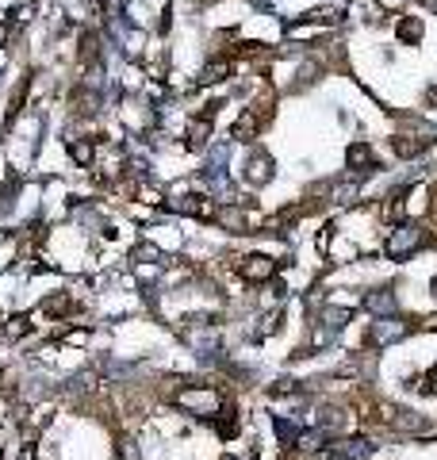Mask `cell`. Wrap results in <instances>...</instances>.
I'll use <instances>...</instances> for the list:
<instances>
[{"label":"cell","mask_w":437,"mask_h":460,"mask_svg":"<svg viewBox=\"0 0 437 460\" xmlns=\"http://www.w3.org/2000/svg\"><path fill=\"white\" fill-rule=\"evenodd\" d=\"M422 246H426V227H418V222H399L388 238H384V257H388V261H407V257H414Z\"/></svg>","instance_id":"1"},{"label":"cell","mask_w":437,"mask_h":460,"mask_svg":"<svg viewBox=\"0 0 437 460\" xmlns=\"http://www.w3.org/2000/svg\"><path fill=\"white\" fill-rule=\"evenodd\" d=\"M276 269H280V265L272 261V257H265V254H249V257L238 261V276L249 280V284H265V280H272Z\"/></svg>","instance_id":"2"},{"label":"cell","mask_w":437,"mask_h":460,"mask_svg":"<svg viewBox=\"0 0 437 460\" xmlns=\"http://www.w3.org/2000/svg\"><path fill=\"white\" fill-rule=\"evenodd\" d=\"M411 334V322H403V319H376L372 322V330H368V345L376 349V345H391V342H399V337H407Z\"/></svg>","instance_id":"3"},{"label":"cell","mask_w":437,"mask_h":460,"mask_svg":"<svg viewBox=\"0 0 437 460\" xmlns=\"http://www.w3.org/2000/svg\"><path fill=\"white\" fill-rule=\"evenodd\" d=\"M173 402H177V407H188V411H199V414H207V418H211V411L219 407V395L204 391V387H184V391L173 395Z\"/></svg>","instance_id":"4"},{"label":"cell","mask_w":437,"mask_h":460,"mask_svg":"<svg viewBox=\"0 0 437 460\" xmlns=\"http://www.w3.org/2000/svg\"><path fill=\"white\" fill-rule=\"evenodd\" d=\"M257 127H261V112H253V107H246V112L234 119L231 127V139L234 142H253L257 139Z\"/></svg>","instance_id":"5"},{"label":"cell","mask_w":437,"mask_h":460,"mask_svg":"<svg viewBox=\"0 0 437 460\" xmlns=\"http://www.w3.org/2000/svg\"><path fill=\"white\" fill-rule=\"evenodd\" d=\"M330 452H334V457H341V460H364V457L376 452V445H372L368 437H349V441H338Z\"/></svg>","instance_id":"6"},{"label":"cell","mask_w":437,"mask_h":460,"mask_svg":"<svg viewBox=\"0 0 437 460\" xmlns=\"http://www.w3.org/2000/svg\"><path fill=\"white\" fill-rule=\"evenodd\" d=\"M361 303H364V311H372L376 319H388V315L395 311V296H391L388 288H380V292H368V296H364Z\"/></svg>","instance_id":"7"},{"label":"cell","mask_w":437,"mask_h":460,"mask_svg":"<svg viewBox=\"0 0 437 460\" xmlns=\"http://www.w3.org/2000/svg\"><path fill=\"white\" fill-rule=\"evenodd\" d=\"M422 31H426V27H422V16H403V19L395 24V39L407 42V46H418Z\"/></svg>","instance_id":"8"},{"label":"cell","mask_w":437,"mask_h":460,"mask_svg":"<svg viewBox=\"0 0 437 460\" xmlns=\"http://www.w3.org/2000/svg\"><path fill=\"white\" fill-rule=\"evenodd\" d=\"M429 142H434V139H411V134H399L391 146H395L399 157H418L422 150H429Z\"/></svg>","instance_id":"9"},{"label":"cell","mask_w":437,"mask_h":460,"mask_svg":"<svg viewBox=\"0 0 437 460\" xmlns=\"http://www.w3.org/2000/svg\"><path fill=\"white\" fill-rule=\"evenodd\" d=\"M226 73H231V62H226V57H215V62H207V66L199 69V85H219Z\"/></svg>","instance_id":"10"},{"label":"cell","mask_w":437,"mask_h":460,"mask_svg":"<svg viewBox=\"0 0 437 460\" xmlns=\"http://www.w3.org/2000/svg\"><path fill=\"white\" fill-rule=\"evenodd\" d=\"M246 177L253 184L269 181V177H272V157L269 154H253V157H249V172H246Z\"/></svg>","instance_id":"11"},{"label":"cell","mask_w":437,"mask_h":460,"mask_svg":"<svg viewBox=\"0 0 437 460\" xmlns=\"http://www.w3.org/2000/svg\"><path fill=\"white\" fill-rule=\"evenodd\" d=\"M346 161H349V169H357V165H364V169H376V161H372V150H368V142H353V146L346 150Z\"/></svg>","instance_id":"12"},{"label":"cell","mask_w":437,"mask_h":460,"mask_svg":"<svg viewBox=\"0 0 437 460\" xmlns=\"http://www.w3.org/2000/svg\"><path fill=\"white\" fill-rule=\"evenodd\" d=\"M42 311H46L50 319H62L66 311H73V296H69V292H58V296H50L46 303H42Z\"/></svg>","instance_id":"13"},{"label":"cell","mask_w":437,"mask_h":460,"mask_svg":"<svg viewBox=\"0 0 437 460\" xmlns=\"http://www.w3.org/2000/svg\"><path fill=\"white\" fill-rule=\"evenodd\" d=\"M188 139H192V146H207V139H211V115H207V119H192Z\"/></svg>","instance_id":"14"},{"label":"cell","mask_w":437,"mask_h":460,"mask_svg":"<svg viewBox=\"0 0 437 460\" xmlns=\"http://www.w3.org/2000/svg\"><path fill=\"white\" fill-rule=\"evenodd\" d=\"M322 437H326V430H307V434L296 437V445H299L303 452H319V449H322Z\"/></svg>","instance_id":"15"},{"label":"cell","mask_w":437,"mask_h":460,"mask_svg":"<svg viewBox=\"0 0 437 460\" xmlns=\"http://www.w3.org/2000/svg\"><path fill=\"white\" fill-rule=\"evenodd\" d=\"M69 154H73V161L77 165H92V142H77V139H69Z\"/></svg>","instance_id":"16"},{"label":"cell","mask_w":437,"mask_h":460,"mask_svg":"<svg viewBox=\"0 0 437 460\" xmlns=\"http://www.w3.org/2000/svg\"><path fill=\"white\" fill-rule=\"evenodd\" d=\"M380 4H384V8H391V12H395V8H403L407 0H380Z\"/></svg>","instance_id":"17"},{"label":"cell","mask_w":437,"mask_h":460,"mask_svg":"<svg viewBox=\"0 0 437 460\" xmlns=\"http://www.w3.org/2000/svg\"><path fill=\"white\" fill-rule=\"evenodd\" d=\"M422 8H429V12H437V0H422Z\"/></svg>","instance_id":"18"},{"label":"cell","mask_w":437,"mask_h":460,"mask_svg":"<svg viewBox=\"0 0 437 460\" xmlns=\"http://www.w3.org/2000/svg\"><path fill=\"white\" fill-rule=\"evenodd\" d=\"M426 100H429V104H437V89H429V92H426Z\"/></svg>","instance_id":"19"},{"label":"cell","mask_w":437,"mask_h":460,"mask_svg":"<svg viewBox=\"0 0 437 460\" xmlns=\"http://www.w3.org/2000/svg\"><path fill=\"white\" fill-rule=\"evenodd\" d=\"M434 296H437V280H434Z\"/></svg>","instance_id":"20"}]
</instances>
